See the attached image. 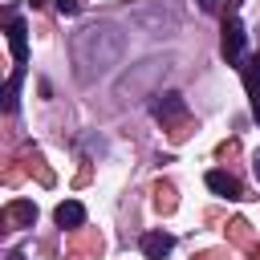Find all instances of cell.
<instances>
[{"label":"cell","mask_w":260,"mask_h":260,"mask_svg":"<svg viewBox=\"0 0 260 260\" xmlns=\"http://www.w3.org/2000/svg\"><path fill=\"white\" fill-rule=\"evenodd\" d=\"M69 53H73L77 77H81V81H98V77H106V73L122 61V53H126V32H118V24H110V20L85 24L81 32H73Z\"/></svg>","instance_id":"6da1fadb"},{"label":"cell","mask_w":260,"mask_h":260,"mask_svg":"<svg viewBox=\"0 0 260 260\" xmlns=\"http://www.w3.org/2000/svg\"><path fill=\"white\" fill-rule=\"evenodd\" d=\"M130 20L138 28H146L150 37H162V32L179 28V4L175 0H142V4L130 8Z\"/></svg>","instance_id":"7a4b0ae2"},{"label":"cell","mask_w":260,"mask_h":260,"mask_svg":"<svg viewBox=\"0 0 260 260\" xmlns=\"http://www.w3.org/2000/svg\"><path fill=\"white\" fill-rule=\"evenodd\" d=\"M150 114L162 122V126H175L171 130V138L179 142V138H187V102H183V93H175V89H167V93H154V102H150Z\"/></svg>","instance_id":"3957f363"},{"label":"cell","mask_w":260,"mask_h":260,"mask_svg":"<svg viewBox=\"0 0 260 260\" xmlns=\"http://www.w3.org/2000/svg\"><path fill=\"white\" fill-rule=\"evenodd\" d=\"M167 69H171V57H150V61H142V65H138V73H134L130 81H122V85H118V93H122V98H126V93H130V98H134V93H142V89H146L154 77H162Z\"/></svg>","instance_id":"277c9868"},{"label":"cell","mask_w":260,"mask_h":260,"mask_svg":"<svg viewBox=\"0 0 260 260\" xmlns=\"http://www.w3.org/2000/svg\"><path fill=\"white\" fill-rule=\"evenodd\" d=\"M219 49H223V61H228V65H236V61L244 57V24H240L236 16H228V20H223Z\"/></svg>","instance_id":"5b68a950"},{"label":"cell","mask_w":260,"mask_h":260,"mask_svg":"<svg viewBox=\"0 0 260 260\" xmlns=\"http://www.w3.org/2000/svg\"><path fill=\"white\" fill-rule=\"evenodd\" d=\"M207 187L215 195H223V199H248L244 195V183L236 175H228V171H207Z\"/></svg>","instance_id":"8992f818"},{"label":"cell","mask_w":260,"mask_h":260,"mask_svg":"<svg viewBox=\"0 0 260 260\" xmlns=\"http://www.w3.org/2000/svg\"><path fill=\"white\" fill-rule=\"evenodd\" d=\"M240 69H244V85H248V98H252V114L260 122V53H252Z\"/></svg>","instance_id":"52a82bcc"},{"label":"cell","mask_w":260,"mask_h":260,"mask_svg":"<svg viewBox=\"0 0 260 260\" xmlns=\"http://www.w3.org/2000/svg\"><path fill=\"white\" fill-rule=\"evenodd\" d=\"M4 223H8V228H32V223H37V207H32L28 199H12V203L4 207Z\"/></svg>","instance_id":"ba28073f"},{"label":"cell","mask_w":260,"mask_h":260,"mask_svg":"<svg viewBox=\"0 0 260 260\" xmlns=\"http://www.w3.org/2000/svg\"><path fill=\"white\" fill-rule=\"evenodd\" d=\"M171 248H175V236H171V232H146V236H142V252H146L150 260H167Z\"/></svg>","instance_id":"9c48e42d"},{"label":"cell","mask_w":260,"mask_h":260,"mask_svg":"<svg viewBox=\"0 0 260 260\" xmlns=\"http://www.w3.org/2000/svg\"><path fill=\"white\" fill-rule=\"evenodd\" d=\"M24 20H8V45H12V61L16 69H24V57H28V37H24Z\"/></svg>","instance_id":"30bf717a"},{"label":"cell","mask_w":260,"mask_h":260,"mask_svg":"<svg viewBox=\"0 0 260 260\" xmlns=\"http://www.w3.org/2000/svg\"><path fill=\"white\" fill-rule=\"evenodd\" d=\"M53 219H57L61 228H69V232H73V228H81V223H85V207H81L77 199H65V203H57Z\"/></svg>","instance_id":"8fae6325"},{"label":"cell","mask_w":260,"mask_h":260,"mask_svg":"<svg viewBox=\"0 0 260 260\" xmlns=\"http://www.w3.org/2000/svg\"><path fill=\"white\" fill-rule=\"evenodd\" d=\"M154 207H158L162 215L175 211V187H171V183H154Z\"/></svg>","instance_id":"7c38bea8"},{"label":"cell","mask_w":260,"mask_h":260,"mask_svg":"<svg viewBox=\"0 0 260 260\" xmlns=\"http://www.w3.org/2000/svg\"><path fill=\"white\" fill-rule=\"evenodd\" d=\"M20 77H24V69H12L8 85H4V110H16V85H20Z\"/></svg>","instance_id":"4fadbf2b"},{"label":"cell","mask_w":260,"mask_h":260,"mask_svg":"<svg viewBox=\"0 0 260 260\" xmlns=\"http://www.w3.org/2000/svg\"><path fill=\"white\" fill-rule=\"evenodd\" d=\"M77 8H81V0H57V12H61V16H73Z\"/></svg>","instance_id":"5bb4252c"},{"label":"cell","mask_w":260,"mask_h":260,"mask_svg":"<svg viewBox=\"0 0 260 260\" xmlns=\"http://www.w3.org/2000/svg\"><path fill=\"white\" fill-rule=\"evenodd\" d=\"M199 8H203V12H215V8H219V0H199Z\"/></svg>","instance_id":"9a60e30c"},{"label":"cell","mask_w":260,"mask_h":260,"mask_svg":"<svg viewBox=\"0 0 260 260\" xmlns=\"http://www.w3.org/2000/svg\"><path fill=\"white\" fill-rule=\"evenodd\" d=\"M252 171H256V179H260V150L252 154Z\"/></svg>","instance_id":"2e32d148"},{"label":"cell","mask_w":260,"mask_h":260,"mask_svg":"<svg viewBox=\"0 0 260 260\" xmlns=\"http://www.w3.org/2000/svg\"><path fill=\"white\" fill-rule=\"evenodd\" d=\"M32 4H45V0H32Z\"/></svg>","instance_id":"e0dca14e"},{"label":"cell","mask_w":260,"mask_h":260,"mask_svg":"<svg viewBox=\"0 0 260 260\" xmlns=\"http://www.w3.org/2000/svg\"><path fill=\"white\" fill-rule=\"evenodd\" d=\"M12 260H24V256H12Z\"/></svg>","instance_id":"ac0fdd59"}]
</instances>
